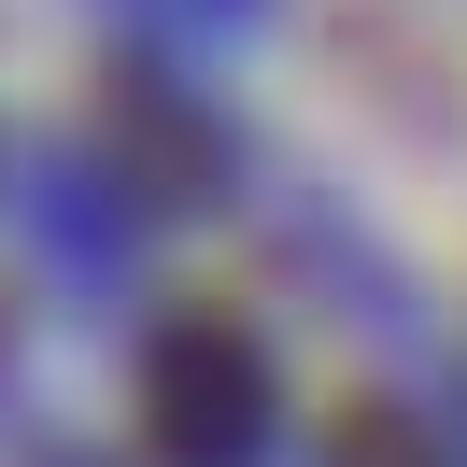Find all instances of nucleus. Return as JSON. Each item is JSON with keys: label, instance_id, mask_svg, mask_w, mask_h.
Listing matches in <instances>:
<instances>
[{"label": "nucleus", "instance_id": "nucleus-1", "mask_svg": "<svg viewBox=\"0 0 467 467\" xmlns=\"http://www.w3.org/2000/svg\"><path fill=\"white\" fill-rule=\"evenodd\" d=\"M142 410H156V453L171 467H255L269 439V368L241 326H171L142 354Z\"/></svg>", "mask_w": 467, "mask_h": 467}]
</instances>
